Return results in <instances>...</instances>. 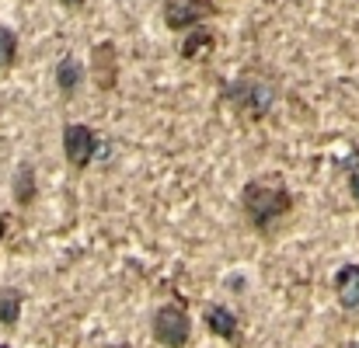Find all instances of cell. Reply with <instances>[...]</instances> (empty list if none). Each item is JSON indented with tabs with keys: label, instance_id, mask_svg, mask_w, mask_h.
Here are the masks:
<instances>
[{
	"label": "cell",
	"instance_id": "cell-1",
	"mask_svg": "<svg viewBox=\"0 0 359 348\" xmlns=\"http://www.w3.org/2000/svg\"><path fill=\"white\" fill-rule=\"evenodd\" d=\"M241 209L248 216V223L255 230L269 233L290 209H293V195L279 185H265V181H248L241 188Z\"/></svg>",
	"mask_w": 359,
	"mask_h": 348
},
{
	"label": "cell",
	"instance_id": "cell-2",
	"mask_svg": "<svg viewBox=\"0 0 359 348\" xmlns=\"http://www.w3.org/2000/svg\"><path fill=\"white\" fill-rule=\"evenodd\" d=\"M224 102H231L248 118H265L276 105V88L262 77H241L224 88Z\"/></svg>",
	"mask_w": 359,
	"mask_h": 348
},
{
	"label": "cell",
	"instance_id": "cell-3",
	"mask_svg": "<svg viewBox=\"0 0 359 348\" xmlns=\"http://www.w3.org/2000/svg\"><path fill=\"white\" fill-rule=\"evenodd\" d=\"M154 338L161 342L164 348H185L189 338H192V321L182 307L168 303V307H157L154 310Z\"/></svg>",
	"mask_w": 359,
	"mask_h": 348
},
{
	"label": "cell",
	"instance_id": "cell-4",
	"mask_svg": "<svg viewBox=\"0 0 359 348\" xmlns=\"http://www.w3.org/2000/svg\"><path fill=\"white\" fill-rule=\"evenodd\" d=\"M206 18H217V4L213 0H164V25L171 32L196 28Z\"/></svg>",
	"mask_w": 359,
	"mask_h": 348
},
{
	"label": "cell",
	"instance_id": "cell-5",
	"mask_svg": "<svg viewBox=\"0 0 359 348\" xmlns=\"http://www.w3.org/2000/svg\"><path fill=\"white\" fill-rule=\"evenodd\" d=\"M63 153H67L70 167H77V171L88 167L95 160V153H98V132L91 125H81V122L67 125L63 129Z\"/></svg>",
	"mask_w": 359,
	"mask_h": 348
},
{
	"label": "cell",
	"instance_id": "cell-6",
	"mask_svg": "<svg viewBox=\"0 0 359 348\" xmlns=\"http://www.w3.org/2000/svg\"><path fill=\"white\" fill-rule=\"evenodd\" d=\"M91 77L102 91H112L119 84V53L112 42H98L91 49Z\"/></svg>",
	"mask_w": 359,
	"mask_h": 348
},
{
	"label": "cell",
	"instance_id": "cell-7",
	"mask_svg": "<svg viewBox=\"0 0 359 348\" xmlns=\"http://www.w3.org/2000/svg\"><path fill=\"white\" fill-rule=\"evenodd\" d=\"M335 296L342 310H359V265H342L335 272Z\"/></svg>",
	"mask_w": 359,
	"mask_h": 348
},
{
	"label": "cell",
	"instance_id": "cell-8",
	"mask_svg": "<svg viewBox=\"0 0 359 348\" xmlns=\"http://www.w3.org/2000/svg\"><path fill=\"white\" fill-rule=\"evenodd\" d=\"M206 328H210V335H217L224 342H234L238 338V317L227 307H220V303H210L206 307Z\"/></svg>",
	"mask_w": 359,
	"mask_h": 348
},
{
	"label": "cell",
	"instance_id": "cell-9",
	"mask_svg": "<svg viewBox=\"0 0 359 348\" xmlns=\"http://www.w3.org/2000/svg\"><path fill=\"white\" fill-rule=\"evenodd\" d=\"M81 81H84V67L74 56H63L56 63V88H60V95L63 98H74L77 88H81Z\"/></svg>",
	"mask_w": 359,
	"mask_h": 348
},
{
	"label": "cell",
	"instance_id": "cell-10",
	"mask_svg": "<svg viewBox=\"0 0 359 348\" xmlns=\"http://www.w3.org/2000/svg\"><path fill=\"white\" fill-rule=\"evenodd\" d=\"M213 46H217V35L210 28H192V35L182 42V60H189V63L206 60L213 53Z\"/></svg>",
	"mask_w": 359,
	"mask_h": 348
},
{
	"label": "cell",
	"instance_id": "cell-11",
	"mask_svg": "<svg viewBox=\"0 0 359 348\" xmlns=\"http://www.w3.org/2000/svg\"><path fill=\"white\" fill-rule=\"evenodd\" d=\"M11 188H14V199L21 209H28L35 202V167L32 164H18L14 178H11Z\"/></svg>",
	"mask_w": 359,
	"mask_h": 348
},
{
	"label": "cell",
	"instance_id": "cell-12",
	"mask_svg": "<svg viewBox=\"0 0 359 348\" xmlns=\"http://www.w3.org/2000/svg\"><path fill=\"white\" fill-rule=\"evenodd\" d=\"M21 303H25L21 289H14V286L0 289V324L4 328H14L21 321Z\"/></svg>",
	"mask_w": 359,
	"mask_h": 348
},
{
	"label": "cell",
	"instance_id": "cell-13",
	"mask_svg": "<svg viewBox=\"0 0 359 348\" xmlns=\"http://www.w3.org/2000/svg\"><path fill=\"white\" fill-rule=\"evenodd\" d=\"M14 60H18V35L7 25H0V70L14 67Z\"/></svg>",
	"mask_w": 359,
	"mask_h": 348
},
{
	"label": "cell",
	"instance_id": "cell-14",
	"mask_svg": "<svg viewBox=\"0 0 359 348\" xmlns=\"http://www.w3.org/2000/svg\"><path fill=\"white\" fill-rule=\"evenodd\" d=\"M349 192H353V199L359 206V171H349Z\"/></svg>",
	"mask_w": 359,
	"mask_h": 348
},
{
	"label": "cell",
	"instance_id": "cell-15",
	"mask_svg": "<svg viewBox=\"0 0 359 348\" xmlns=\"http://www.w3.org/2000/svg\"><path fill=\"white\" fill-rule=\"evenodd\" d=\"M60 4H67V7H81L84 0H60Z\"/></svg>",
	"mask_w": 359,
	"mask_h": 348
},
{
	"label": "cell",
	"instance_id": "cell-16",
	"mask_svg": "<svg viewBox=\"0 0 359 348\" xmlns=\"http://www.w3.org/2000/svg\"><path fill=\"white\" fill-rule=\"evenodd\" d=\"M112 348H129V345H126V342H122V345H112Z\"/></svg>",
	"mask_w": 359,
	"mask_h": 348
},
{
	"label": "cell",
	"instance_id": "cell-17",
	"mask_svg": "<svg viewBox=\"0 0 359 348\" xmlns=\"http://www.w3.org/2000/svg\"><path fill=\"white\" fill-rule=\"evenodd\" d=\"M349 348H359V342H353V345H349Z\"/></svg>",
	"mask_w": 359,
	"mask_h": 348
},
{
	"label": "cell",
	"instance_id": "cell-18",
	"mask_svg": "<svg viewBox=\"0 0 359 348\" xmlns=\"http://www.w3.org/2000/svg\"><path fill=\"white\" fill-rule=\"evenodd\" d=\"M0 348H11V345H4V342H0Z\"/></svg>",
	"mask_w": 359,
	"mask_h": 348
}]
</instances>
